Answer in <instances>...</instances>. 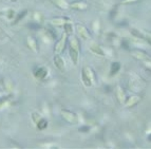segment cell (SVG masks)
<instances>
[{
  "instance_id": "obj_1",
  "label": "cell",
  "mask_w": 151,
  "mask_h": 149,
  "mask_svg": "<svg viewBox=\"0 0 151 149\" xmlns=\"http://www.w3.org/2000/svg\"><path fill=\"white\" fill-rule=\"evenodd\" d=\"M67 33H64L61 36V38L57 41V44H55V49H54V52L55 54H60V53L65 50L66 47V40H67Z\"/></svg>"
},
{
  "instance_id": "obj_2",
  "label": "cell",
  "mask_w": 151,
  "mask_h": 149,
  "mask_svg": "<svg viewBox=\"0 0 151 149\" xmlns=\"http://www.w3.org/2000/svg\"><path fill=\"white\" fill-rule=\"evenodd\" d=\"M61 114H62V118H65L67 122H69V123H72V124L77 123V116L73 112H70L69 110H62Z\"/></svg>"
},
{
  "instance_id": "obj_3",
  "label": "cell",
  "mask_w": 151,
  "mask_h": 149,
  "mask_svg": "<svg viewBox=\"0 0 151 149\" xmlns=\"http://www.w3.org/2000/svg\"><path fill=\"white\" fill-rule=\"evenodd\" d=\"M76 29H77V33H78V35H79L80 37L83 38V39H89L90 38V33L89 31L87 30L83 25H76Z\"/></svg>"
},
{
  "instance_id": "obj_4",
  "label": "cell",
  "mask_w": 151,
  "mask_h": 149,
  "mask_svg": "<svg viewBox=\"0 0 151 149\" xmlns=\"http://www.w3.org/2000/svg\"><path fill=\"white\" fill-rule=\"evenodd\" d=\"M54 64H55V67L58 69L59 71L65 72V62H64V59L60 57L59 54H56L54 56Z\"/></svg>"
},
{
  "instance_id": "obj_5",
  "label": "cell",
  "mask_w": 151,
  "mask_h": 149,
  "mask_svg": "<svg viewBox=\"0 0 151 149\" xmlns=\"http://www.w3.org/2000/svg\"><path fill=\"white\" fill-rule=\"evenodd\" d=\"M69 51H70V56H71V59L72 62H73V64L77 65V64H78V53H79V50H77L70 46Z\"/></svg>"
},
{
  "instance_id": "obj_6",
  "label": "cell",
  "mask_w": 151,
  "mask_h": 149,
  "mask_svg": "<svg viewBox=\"0 0 151 149\" xmlns=\"http://www.w3.org/2000/svg\"><path fill=\"white\" fill-rule=\"evenodd\" d=\"M90 51H91L92 53H94V54H96V55L105 56V53H104V51L102 50V48L99 47L98 44H94V42L90 46Z\"/></svg>"
},
{
  "instance_id": "obj_7",
  "label": "cell",
  "mask_w": 151,
  "mask_h": 149,
  "mask_svg": "<svg viewBox=\"0 0 151 149\" xmlns=\"http://www.w3.org/2000/svg\"><path fill=\"white\" fill-rule=\"evenodd\" d=\"M35 76L37 78H40V79H43V78L46 77V74H48V71H46V68H43V67H40V68L36 69L34 72Z\"/></svg>"
},
{
  "instance_id": "obj_8",
  "label": "cell",
  "mask_w": 151,
  "mask_h": 149,
  "mask_svg": "<svg viewBox=\"0 0 151 149\" xmlns=\"http://www.w3.org/2000/svg\"><path fill=\"white\" fill-rule=\"evenodd\" d=\"M71 8L76 10H85L88 8V4H87L85 1H75V2L71 3Z\"/></svg>"
},
{
  "instance_id": "obj_9",
  "label": "cell",
  "mask_w": 151,
  "mask_h": 149,
  "mask_svg": "<svg viewBox=\"0 0 151 149\" xmlns=\"http://www.w3.org/2000/svg\"><path fill=\"white\" fill-rule=\"evenodd\" d=\"M139 100H141L139 96H131L129 97V99L127 102H125V106L126 107H132V106H135Z\"/></svg>"
},
{
  "instance_id": "obj_10",
  "label": "cell",
  "mask_w": 151,
  "mask_h": 149,
  "mask_svg": "<svg viewBox=\"0 0 151 149\" xmlns=\"http://www.w3.org/2000/svg\"><path fill=\"white\" fill-rule=\"evenodd\" d=\"M116 94H117V97H118V100H120L122 104H125V100H126V94H125V91L122 89V87H117V90H116Z\"/></svg>"
},
{
  "instance_id": "obj_11",
  "label": "cell",
  "mask_w": 151,
  "mask_h": 149,
  "mask_svg": "<svg viewBox=\"0 0 151 149\" xmlns=\"http://www.w3.org/2000/svg\"><path fill=\"white\" fill-rule=\"evenodd\" d=\"M133 56L137 59H141V60H146V59H148V56L146 55V53L142 52V51H133L132 52Z\"/></svg>"
},
{
  "instance_id": "obj_12",
  "label": "cell",
  "mask_w": 151,
  "mask_h": 149,
  "mask_svg": "<svg viewBox=\"0 0 151 149\" xmlns=\"http://www.w3.org/2000/svg\"><path fill=\"white\" fill-rule=\"evenodd\" d=\"M120 62H112L111 69H110V75H115L117 72L120 71Z\"/></svg>"
},
{
  "instance_id": "obj_13",
  "label": "cell",
  "mask_w": 151,
  "mask_h": 149,
  "mask_svg": "<svg viewBox=\"0 0 151 149\" xmlns=\"http://www.w3.org/2000/svg\"><path fill=\"white\" fill-rule=\"evenodd\" d=\"M81 78H83V84L86 85L87 87H90V86H92V84H93V81L90 79V77L88 76V75L83 72H83H81Z\"/></svg>"
},
{
  "instance_id": "obj_14",
  "label": "cell",
  "mask_w": 151,
  "mask_h": 149,
  "mask_svg": "<svg viewBox=\"0 0 151 149\" xmlns=\"http://www.w3.org/2000/svg\"><path fill=\"white\" fill-rule=\"evenodd\" d=\"M28 44H29V47L31 48V49H33L36 52L38 50L37 48V42H36V40H35L34 38H32V37H29L28 38Z\"/></svg>"
},
{
  "instance_id": "obj_15",
  "label": "cell",
  "mask_w": 151,
  "mask_h": 149,
  "mask_svg": "<svg viewBox=\"0 0 151 149\" xmlns=\"http://www.w3.org/2000/svg\"><path fill=\"white\" fill-rule=\"evenodd\" d=\"M36 125H37L38 129H44V128H46V126H48V122H46V120H44V118H40Z\"/></svg>"
},
{
  "instance_id": "obj_16",
  "label": "cell",
  "mask_w": 151,
  "mask_h": 149,
  "mask_svg": "<svg viewBox=\"0 0 151 149\" xmlns=\"http://www.w3.org/2000/svg\"><path fill=\"white\" fill-rule=\"evenodd\" d=\"M27 13H28V11H27V10H25V11H22V12L19 13L18 15H17V17L14 19V22H13V23H18V22L20 21V20H21V19L23 18L25 15H27Z\"/></svg>"
},
{
  "instance_id": "obj_17",
  "label": "cell",
  "mask_w": 151,
  "mask_h": 149,
  "mask_svg": "<svg viewBox=\"0 0 151 149\" xmlns=\"http://www.w3.org/2000/svg\"><path fill=\"white\" fill-rule=\"evenodd\" d=\"M67 20H68V19L67 18H57V19H53L52 20V23L53 25H64L66 23V22H67Z\"/></svg>"
},
{
  "instance_id": "obj_18",
  "label": "cell",
  "mask_w": 151,
  "mask_h": 149,
  "mask_svg": "<svg viewBox=\"0 0 151 149\" xmlns=\"http://www.w3.org/2000/svg\"><path fill=\"white\" fill-rule=\"evenodd\" d=\"M83 72H85V73H86L88 76H89L91 81H94V73H93L92 69H90L89 67H86V68L83 69Z\"/></svg>"
},
{
  "instance_id": "obj_19",
  "label": "cell",
  "mask_w": 151,
  "mask_h": 149,
  "mask_svg": "<svg viewBox=\"0 0 151 149\" xmlns=\"http://www.w3.org/2000/svg\"><path fill=\"white\" fill-rule=\"evenodd\" d=\"M64 27H65V30L67 34H72V33H73V25H72V23L66 22L65 25H64Z\"/></svg>"
},
{
  "instance_id": "obj_20",
  "label": "cell",
  "mask_w": 151,
  "mask_h": 149,
  "mask_svg": "<svg viewBox=\"0 0 151 149\" xmlns=\"http://www.w3.org/2000/svg\"><path fill=\"white\" fill-rule=\"evenodd\" d=\"M70 46L77 50H79V41L77 40L76 38H72L71 41H70Z\"/></svg>"
},
{
  "instance_id": "obj_21",
  "label": "cell",
  "mask_w": 151,
  "mask_h": 149,
  "mask_svg": "<svg viewBox=\"0 0 151 149\" xmlns=\"http://www.w3.org/2000/svg\"><path fill=\"white\" fill-rule=\"evenodd\" d=\"M56 3H57L58 6H60L61 9H66V8H68L67 2H66L65 0H56Z\"/></svg>"
},
{
  "instance_id": "obj_22",
  "label": "cell",
  "mask_w": 151,
  "mask_h": 149,
  "mask_svg": "<svg viewBox=\"0 0 151 149\" xmlns=\"http://www.w3.org/2000/svg\"><path fill=\"white\" fill-rule=\"evenodd\" d=\"M32 118H33V121H34V123L35 124H37V122L39 121L40 118V115L38 114V113H36V112H34V113H33V114H32Z\"/></svg>"
},
{
  "instance_id": "obj_23",
  "label": "cell",
  "mask_w": 151,
  "mask_h": 149,
  "mask_svg": "<svg viewBox=\"0 0 151 149\" xmlns=\"http://www.w3.org/2000/svg\"><path fill=\"white\" fill-rule=\"evenodd\" d=\"M90 130V127L89 126H83V127H80L79 128V131L80 132H88Z\"/></svg>"
},
{
  "instance_id": "obj_24",
  "label": "cell",
  "mask_w": 151,
  "mask_h": 149,
  "mask_svg": "<svg viewBox=\"0 0 151 149\" xmlns=\"http://www.w3.org/2000/svg\"><path fill=\"white\" fill-rule=\"evenodd\" d=\"M13 16H15V12H14V11H13V10H10L9 11V14H8V17H9L10 19L12 18Z\"/></svg>"
},
{
  "instance_id": "obj_25",
  "label": "cell",
  "mask_w": 151,
  "mask_h": 149,
  "mask_svg": "<svg viewBox=\"0 0 151 149\" xmlns=\"http://www.w3.org/2000/svg\"><path fill=\"white\" fill-rule=\"evenodd\" d=\"M136 0H123L124 3H131V2H134Z\"/></svg>"
},
{
  "instance_id": "obj_26",
  "label": "cell",
  "mask_w": 151,
  "mask_h": 149,
  "mask_svg": "<svg viewBox=\"0 0 151 149\" xmlns=\"http://www.w3.org/2000/svg\"><path fill=\"white\" fill-rule=\"evenodd\" d=\"M148 141H149V142H151V133L148 135Z\"/></svg>"
},
{
  "instance_id": "obj_27",
  "label": "cell",
  "mask_w": 151,
  "mask_h": 149,
  "mask_svg": "<svg viewBox=\"0 0 151 149\" xmlns=\"http://www.w3.org/2000/svg\"><path fill=\"white\" fill-rule=\"evenodd\" d=\"M11 1H13V2H14V1H16V0H11Z\"/></svg>"
}]
</instances>
